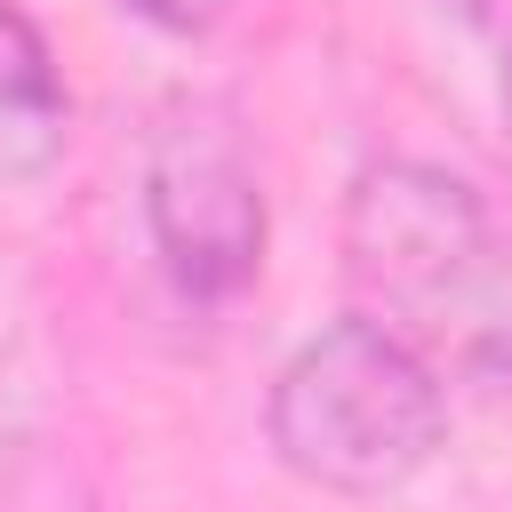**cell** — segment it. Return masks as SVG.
Returning <instances> with one entry per match:
<instances>
[{
  "instance_id": "6da1fadb",
  "label": "cell",
  "mask_w": 512,
  "mask_h": 512,
  "mask_svg": "<svg viewBox=\"0 0 512 512\" xmlns=\"http://www.w3.org/2000/svg\"><path fill=\"white\" fill-rule=\"evenodd\" d=\"M344 280L432 376L512 392V240L440 160H368L344 192Z\"/></svg>"
},
{
  "instance_id": "7a4b0ae2",
  "label": "cell",
  "mask_w": 512,
  "mask_h": 512,
  "mask_svg": "<svg viewBox=\"0 0 512 512\" xmlns=\"http://www.w3.org/2000/svg\"><path fill=\"white\" fill-rule=\"evenodd\" d=\"M272 456L328 496H400L448 448V384L368 312L304 336L264 392Z\"/></svg>"
},
{
  "instance_id": "3957f363",
  "label": "cell",
  "mask_w": 512,
  "mask_h": 512,
  "mask_svg": "<svg viewBox=\"0 0 512 512\" xmlns=\"http://www.w3.org/2000/svg\"><path fill=\"white\" fill-rule=\"evenodd\" d=\"M144 232L192 304H232L264 272V176L240 128L208 104L176 112L144 152Z\"/></svg>"
},
{
  "instance_id": "277c9868",
  "label": "cell",
  "mask_w": 512,
  "mask_h": 512,
  "mask_svg": "<svg viewBox=\"0 0 512 512\" xmlns=\"http://www.w3.org/2000/svg\"><path fill=\"white\" fill-rule=\"evenodd\" d=\"M72 144V88L24 0H0V184H32Z\"/></svg>"
},
{
  "instance_id": "5b68a950",
  "label": "cell",
  "mask_w": 512,
  "mask_h": 512,
  "mask_svg": "<svg viewBox=\"0 0 512 512\" xmlns=\"http://www.w3.org/2000/svg\"><path fill=\"white\" fill-rule=\"evenodd\" d=\"M128 16H144L152 32H176V40H200L232 16V0H120Z\"/></svg>"
},
{
  "instance_id": "8992f818",
  "label": "cell",
  "mask_w": 512,
  "mask_h": 512,
  "mask_svg": "<svg viewBox=\"0 0 512 512\" xmlns=\"http://www.w3.org/2000/svg\"><path fill=\"white\" fill-rule=\"evenodd\" d=\"M480 40H488V56H496V72H504V96H512V0H448Z\"/></svg>"
}]
</instances>
